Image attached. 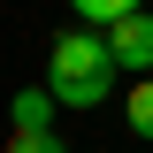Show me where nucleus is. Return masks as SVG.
<instances>
[{
  "label": "nucleus",
  "mask_w": 153,
  "mask_h": 153,
  "mask_svg": "<svg viewBox=\"0 0 153 153\" xmlns=\"http://www.w3.org/2000/svg\"><path fill=\"white\" fill-rule=\"evenodd\" d=\"M8 153H69L54 130H8Z\"/></svg>",
  "instance_id": "6"
},
{
  "label": "nucleus",
  "mask_w": 153,
  "mask_h": 153,
  "mask_svg": "<svg viewBox=\"0 0 153 153\" xmlns=\"http://www.w3.org/2000/svg\"><path fill=\"white\" fill-rule=\"evenodd\" d=\"M123 115H130V130H138V138H153V76L138 84L130 100H123Z\"/></svg>",
  "instance_id": "5"
},
{
  "label": "nucleus",
  "mask_w": 153,
  "mask_h": 153,
  "mask_svg": "<svg viewBox=\"0 0 153 153\" xmlns=\"http://www.w3.org/2000/svg\"><path fill=\"white\" fill-rule=\"evenodd\" d=\"M146 8H153V0H146Z\"/></svg>",
  "instance_id": "7"
},
{
  "label": "nucleus",
  "mask_w": 153,
  "mask_h": 153,
  "mask_svg": "<svg viewBox=\"0 0 153 153\" xmlns=\"http://www.w3.org/2000/svg\"><path fill=\"white\" fill-rule=\"evenodd\" d=\"M69 8H76L84 23H92V31H107L115 16H130V8H146V0H69Z\"/></svg>",
  "instance_id": "4"
},
{
  "label": "nucleus",
  "mask_w": 153,
  "mask_h": 153,
  "mask_svg": "<svg viewBox=\"0 0 153 153\" xmlns=\"http://www.w3.org/2000/svg\"><path fill=\"white\" fill-rule=\"evenodd\" d=\"M107 54H115V69L153 76V8H130V16L107 23Z\"/></svg>",
  "instance_id": "2"
},
{
  "label": "nucleus",
  "mask_w": 153,
  "mask_h": 153,
  "mask_svg": "<svg viewBox=\"0 0 153 153\" xmlns=\"http://www.w3.org/2000/svg\"><path fill=\"white\" fill-rule=\"evenodd\" d=\"M61 100H54V84H23L16 92V130H46V115H54Z\"/></svg>",
  "instance_id": "3"
},
{
  "label": "nucleus",
  "mask_w": 153,
  "mask_h": 153,
  "mask_svg": "<svg viewBox=\"0 0 153 153\" xmlns=\"http://www.w3.org/2000/svg\"><path fill=\"white\" fill-rule=\"evenodd\" d=\"M46 84H54L61 107H100L115 84V54H107V31H61L46 46Z\"/></svg>",
  "instance_id": "1"
}]
</instances>
